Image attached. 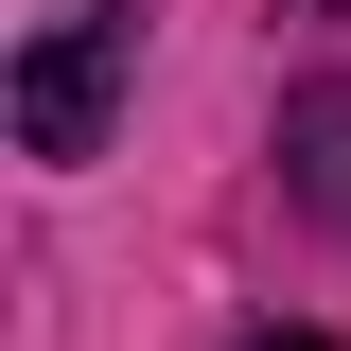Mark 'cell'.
Returning <instances> with one entry per match:
<instances>
[{
  "label": "cell",
  "instance_id": "3",
  "mask_svg": "<svg viewBox=\"0 0 351 351\" xmlns=\"http://www.w3.org/2000/svg\"><path fill=\"white\" fill-rule=\"evenodd\" d=\"M246 351H334V334H246Z\"/></svg>",
  "mask_w": 351,
  "mask_h": 351
},
{
  "label": "cell",
  "instance_id": "1",
  "mask_svg": "<svg viewBox=\"0 0 351 351\" xmlns=\"http://www.w3.org/2000/svg\"><path fill=\"white\" fill-rule=\"evenodd\" d=\"M123 88H141V18L123 0H36V53L0 88V123H18V158H106Z\"/></svg>",
  "mask_w": 351,
  "mask_h": 351
},
{
  "label": "cell",
  "instance_id": "2",
  "mask_svg": "<svg viewBox=\"0 0 351 351\" xmlns=\"http://www.w3.org/2000/svg\"><path fill=\"white\" fill-rule=\"evenodd\" d=\"M281 158H299L316 228H351V88H299V106H281Z\"/></svg>",
  "mask_w": 351,
  "mask_h": 351
}]
</instances>
